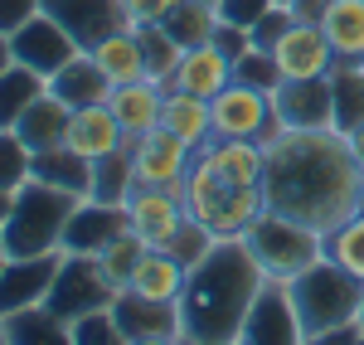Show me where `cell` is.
Returning <instances> with one entry per match:
<instances>
[{
    "label": "cell",
    "mask_w": 364,
    "mask_h": 345,
    "mask_svg": "<svg viewBox=\"0 0 364 345\" xmlns=\"http://www.w3.org/2000/svg\"><path fill=\"white\" fill-rule=\"evenodd\" d=\"M267 151V209L306 224L316 233H336L364 209V166L340 127L291 132L282 127Z\"/></svg>",
    "instance_id": "6da1fadb"
},
{
    "label": "cell",
    "mask_w": 364,
    "mask_h": 345,
    "mask_svg": "<svg viewBox=\"0 0 364 345\" xmlns=\"http://www.w3.org/2000/svg\"><path fill=\"white\" fill-rule=\"evenodd\" d=\"M185 209L214 238H243L267 214V151L262 142L209 137L185 175Z\"/></svg>",
    "instance_id": "7a4b0ae2"
},
{
    "label": "cell",
    "mask_w": 364,
    "mask_h": 345,
    "mask_svg": "<svg viewBox=\"0 0 364 345\" xmlns=\"http://www.w3.org/2000/svg\"><path fill=\"white\" fill-rule=\"evenodd\" d=\"M262 267L252 258L243 238H219L204 258L190 267L185 292H180V321H185V341L199 345H238L243 317H248L252 297L262 292Z\"/></svg>",
    "instance_id": "3957f363"
},
{
    "label": "cell",
    "mask_w": 364,
    "mask_h": 345,
    "mask_svg": "<svg viewBox=\"0 0 364 345\" xmlns=\"http://www.w3.org/2000/svg\"><path fill=\"white\" fill-rule=\"evenodd\" d=\"M287 287H291V307H296V317H301L306 341H326L331 331L360 321L364 282L350 272V267H340L331 253H326L321 262H311L306 272H296Z\"/></svg>",
    "instance_id": "277c9868"
},
{
    "label": "cell",
    "mask_w": 364,
    "mask_h": 345,
    "mask_svg": "<svg viewBox=\"0 0 364 345\" xmlns=\"http://www.w3.org/2000/svg\"><path fill=\"white\" fill-rule=\"evenodd\" d=\"M73 209H78V195H68V190H54V185H44V180L20 185V190H15V204H10V219H5V229H0L10 258L58 253Z\"/></svg>",
    "instance_id": "5b68a950"
},
{
    "label": "cell",
    "mask_w": 364,
    "mask_h": 345,
    "mask_svg": "<svg viewBox=\"0 0 364 345\" xmlns=\"http://www.w3.org/2000/svg\"><path fill=\"white\" fill-rule=\"evenodd\" d=\"M243 243L252 248L262 277H272V282H291L296 272H306L311 262L326 258V233L306 229V224L287 219L277 209H267V214L243 233Z\"/></svg>",
    "instance_id": "8992f818"
},
{
    "label": "cell",
    "mask_w": 364,
    "mask_h": 345,
    "mask_svg": "<svg viewBox=\"0 0 364 345\" xmlns=\"http://www.w3.org/2000/svg\"><path fill=\"white\" fill-rule=\"evenodd\" d=\"M214 107V137H233V142H272L282 132L277 107H272V92L248 83H228L224 92L209 97Z\"/></svg>",
    "instance_id": "52a82bcc"
},
{
    "label": "cell",
    "mask_w": 364,
    "mask_h": 345,
    "mask_svg": "<svg viewBox=\"0 0 364 345\" xmlns=\"http://www.w3.org/2000/svg\"><path fill=\"white\" fill-rule=\"evenodd\" d=\"M112 302H117V287L107 282L102 262L92 253H63L58 277L49 287V302H44L49 312H58L63 321H78L87 312H97V307H112Z\"/></svg>",
    "instance_id": "ba28073f"
},
{
    "label": "cell",
    "mask_w": 364,
    "mask_h": 345,
    "mask_svg": "<svg viewBox=\"0 0 364 345\" xmlns=\"http://www.w3.org/2000/svg\"><path fill=\"white\" fill-rule=\"evenodd\" d=\"M195 161V146H185L170 127H151L132 142V175L151 190H185V175Z\"/></svg>",
    "instance_id": "9c48e42d"
},
{
    "label": "cell",
    "mask_w": 364,
    "mask_h": 345,
    "mask_svg": "<svg viewBox=\"0 0 364 345\" xmlns=\"http://www.w3.org/2000/svg\"><path fill=\"white\" fill-rule=\"evenodd\" d=\"M306 331H301V317L291 307V287L287 282H262V292L252 297L248 317H243V331H238V345H301Z\"/></svg>",
    "instance_id": "30bf717a"
},
{
    "label": "cell",
    "mask_w": 364,
    "mask_h": 345,
    "mask_svg": "<svg viewBox=\"0 0 364 345\" xmlns=\"http://www.w3.org/2000/svg\"><path fill=\"white\" fill-rule=\"evenodd\" d=\"M122 345H170L185 341V321H180V302H151L136 292H117L112 302Z\"/></svg>",
    "instance_id": "8fae6325"
},
{
    "label": "cell",
    "mask_w": 364,
    "mask_h": 345,
    "mask_svg": "<svg viewBox=\"0 0 364 345\" xmlns=\"http://www.w3.org/2000/svg\"><path fill=\"white\" fill-rule=\"evenodd\" d=\"M10 54H15V63H25V68H34V73L54 78L58 68H63L68 58H78L83 49H78V39L58 25L54 15L39 10L29 25H20L15 34H10Z\"/></svg>",
    "instance_id": "7c38bea8"
},
{
    "label": "cell",
    "mask_w": 364,
    "mask_h": 345,
    "mask_svg": "<svg viewBox=\"0 0 364 345\" xmlns=\"http://www.w3.org/2000/svg\"><path fill=\"white\" fill-rule=\"evenodd\" d=\"M127 219L146 248H170V238L185 229L190 209H185V195L180 190H151V185H136L127 195Z\"/></svg>",
    "instance_id": "4fadbf2b"
},
{
    "label": "cell",
    "mask_w": 364,
    "mask_h": 345,
    "mask_svg": "<svg viewBox=\"0 0 364 345\" xmlns=\"http://www.w3.org/2000/svg\"><path fill=\"white\" fill-rule=\"evenodd\" d=\"M277 122L291 132H316L336 127V102H331V73L326 78H282L272 92Z\"/></svg>",
    "instance_id": "5bb4252c"
},
{
    "label": "cell",
    "mask_w": 364,
    "mask_h": 345,
    "mask_svg": "<svg viewBox=\"0 0 364 345\" xmlns=\"http://www.w3.org/2000/svg\"><path fill=\"white\" fill-rule=\"evenodd\" d=\"M58 262H63V248H58V253H34V258H10L5 262V272H0V321L25 312V307L49 302Z\"/></svg>",
    "instance_id": "9a60e30c"
},
{
    "label": "cell",
    "mask_w": 364,
    "mask_h": 345,
    "mask_svg": "<svg viewBox=\"0 0 364 345\" xmlns=\"http://www.w3.org/2000/svg\"><path fill=\"white\" fill-rule=\"evenodd\" d=\"M272 58H277L282 78H326L340 63L336 49H331V39H326V29L316 25V20H301V15H296V25L277 39Z\"/></svg>",
    "instance_id": "2e32d148"
},
{
    "label": "cell",
    "mask_w": 364,
    "mask_h": 345,
    "mask_svg": "<svg viewBox=\"0 0 364 345\" xmlns=\"http://www.w3.org/2000/svg\"><path fill=\"white\" fill-rule=\"evenodd\" d=\"M44 15H54L58 25L78 39V49H92L97 39L127 29L122 0H44Z\"/></svg>",
    "instance_id": "e0dca14e"
},
{
    "label": "cell",
    "mask_w": 364,
    "mask_h": 345,
    "mask_svg": "<svg viewBox=\"0 0 364 345\" xmlns=\"http://www.w3.org/2000/svg\"><path fill=\"white\" fill-rule=\"evenodd\" d=\"M132 229L127 204H102V200H78L68 229H63V253H97L107 248L117 233Z\"/></svg>",
    "instance_id": "ac0fdd59"
},
{
    "label": "cell",
    "mask_w": 364,
    "mask_h": 345,
    "mask_svg": "<svg viewBox=\"0 0 364 345\" xmlns=\"http://www.w3.org/2000/svg\"><path fill=\"white\" fill-rule=\"evenodd\" d=\"M107 107H112V117L122 122L127 142H136V137L151 132V127H161V112H166V83H156V78L117 83L112 92H107Z\"/></svg>",
    "instance_id": "d6986e66"
},
{
    "label": "cell",
    "mask_w": 364,
    "mask_h": 345,
    "mask_svg": "<svg viewBox=\"0 0 364 345\" xmlns=\"http://www.w3.org/2000/svg\"><path fill=\"white\" fill-rule=\"evenodd\" d=\"M63 146H73L78 156L97 161V156H107V151H122V146H132V142H127L122 122L112 117V107H107V102H92V107H73Z\"/></svg>",
    "instance_id": "ffe728a7"
},
{
    "label": "cell",
    "mask_w": 364,
    "mask_h": 345,
    "mask_svg": "<svg viewBox=\"0 0 364 345\" xmlns=\"http://www.w3.org/2000/svg\"><path fill=\"white\" fill-rule=\"evenodd\" d=\"M228 83H233V58L209 39V44H195V49L180 54V68H175V83L170 87H185L195 97H214Z\"/></svg>",
    "instance_id": "44dd1931"
},
{
    "label": "cell",
    "mask_w": 364,
    "mask_h": 345,
    "mask_svg": "<svg viewBox=\"0 0 364 345\" xmlns=\"http://www.w3.org/2000/svg\"><path fill=\"white\" fill-rule=\"evenodd\" d=\"M68 117H73V107L58 102L54 92L44 87L25 112H20L15 132H20V142H25L29 151H54V146H63V137H68Z\"/></svg>",
    "instance_id": "7402d4cb"
},
{
    "label": "cell",
    "mask_w": 364,
    "mask_h": 345,
    "mask_svg": "<svg viewBox=\"0 0 364 345\" xmlns=\"http://www.w3.org/2000/svg\"><path fill=\"white\" fill-rule=\"evenodd\" d=\"M49 92H54L58 102H68V107H92V102H107L112 83H107V73L97 68V58L83 49L78 58H68L54 78H49Z\"/></svg>",
    "instance_id": "603a6c76"
},
{
    "label": "cell",
    "mask_w": 364,
    "mask_h": 345,
    "mask_svg": "<svg viewBox=\"0 0 364 345\" xmlns=\"http://www.w3.org/2000/svg\"><path fill=\"white\" fill-rule=\"evenodd\" d=\"M340 63H364V0H326L321 20Z\"/></svg>",
    "instance_id": "cb8c5ba5"
},
{
    "label": "cell",
    "mask_w": 364,
    "mask_h": 345,
    "mask_svg": "<svg viewBox=\"0 0 364 345\" xmlns=\"http://www.w3.org/2000/svg\"><path fill=\"white\" fill-rule=\"evenodd\" d=\"M161 127H170L185 146H204L214 137V107L209 97H195L185 87H166V112H161Z\"/></svg>",
    "instance_id": "d4e9b609"
},
{
    "label": "cell",
    "mask_w": 364,
    "mask_h": 345,
    "mask_svg": "<svg viewBox=\"0 0 364 345\" xmlns=\"http://www.w3.org/2000/svg\"><path fill=\"white\" fill-rule=\"evenodd\" d=\"M185 267L180 258L170 253V248H146V258L141 267L132 272V282L127 292H136V297H151V302H180V292H185Z\"/></svg>",
    "instance_id": "484cf974"
},
{
    "label": "cell",
    "mask_w": 364,
    "mask_h": 345,
    "mask_svg": "<svg viewBox=\"0 0 364 345\" xmlns=\"http://www.w3.org/2000/svg\"><path fill=\"white\" fill-rule=\"evenodd\" d=\"M87 54L97 58V68L107 73V83H136L146 78V54H141V34L136 29H117L107 39H97Z\"/></svg>",
    "instance_id": "4316f807"
},
{
    "label": "cell",
    "mask_w": 364,
    "mask_h": 345,
    "mask_svg": "<svg viewBox=\"0 0 364 345\" xmlns=\"http://www.w3.org/2000/svg\"><path fill=\"white\" fill-rule=\"evenodd\" d=\"M34 180L54 185V190H68L87 200V185H92V161L78 156L73 146H54V151H34Z\"/></svg>",
    "instance_id": "83f0119b"
},
{
    "label": "cell",
    "mask_w": 364,
    "mask_h": 345,
    "mask_svg": "<svg viewBox=\"0 0 364 345\" xmlns=\"http://www.w3.org/2000/svg\"><path fill=\"white\" fill-rule=\"evenodd\" d=\"M219 25H224V20H219V5H209V0H175L166 10V20H161V29H166L180 49L209 44V39L219 34Z\"/></svg>",
    "instance_id": "f1b7e54d"
},
{
    "label": "cell",
    "mask_w": 364,
    "mask_h": 345,
    "mask_svg": "<svg viewBox=\"0 0 364 345\" xmlns=\"http://www.w3.org/2000/svg\"><path fill=\"white\" fill-rule=\"evenodd\" d=\"M136 190V175H132V146L107 151L92 161V185H87V200L102 204H127V195Z\"/></svg>",
    "instance_id": "f546056e"
},
{
    "label": "cell",
    "mask_w": 364,
    "mask_h": 345,
    "mask_svg": "<svg viewBox=\"0 0 364 345\" xmlns=\"http://www.w3.org/2000/svg\"><path fill=\"white\" fill-rule=\"evenodd\" d=\"M0 336L5 345H39V341H68V321L49 312L44 302L39 307H25V312H15V317L0 321Z\"/></svg>",
    "instance_id": "4dcf8cb0"
},
{
    "label": "cell",
    "mask_w": 364,
    "mask_h": 345,
    "mask_svg": "<svg viewBox=\"0 0 364 345\" xmlns=\"http://www.w3.org/2000/svg\"><path fill=\"white\" fill-rule=\"evenodd\" d=\"M331 102H336V127L350 137L364 127V63H336L331 68Z\"/></svg>",
    "instance_id": "1f68e13d"
},
{
    "label": "cell",
    "mask_w": 364,
    "mask_h": 345,
    "mask_svg": "<svg viewBox=\"0 0 364 345\" xmlns=\"http://www.w3.org/2000/svg\"><path fill=\"white\" fill-rule=\"evenodd\" d=\"M44 87H49L44 73H34V68H25V63H10V68L0 73V127H15L20 112H25Z\"/></svg>",
    "instance_id": "d6a6232c"
},
{
    "label": "cell",
    "mask_w": 364,
    "mask_h": 345,
    "mask_svg": "<svg viewBox=\"0 0 364 345\" xmlns=\"http://www.w3.org/2000/svg\"><path fill=\"white\" fill-rule=\"evenodd\" d=\"M92 258L102 262V272H107V282H112L117 292H127V282H132V272L141 267V258H146V243L136 238V229L117 233L107 248H97Z\"/></svg>",
    "instance_id": "836d02e7"
},
{
    "label": "cell",
    "mask_w": 364,
    "mask_h": 345,
    "mask_svg": "<svg viewBox=\"0 0 364 345\" xmlns=\"http://www.w3.org/2000/svg\"><path fill=\"white\" fill-rule=\"evenodd\" d=\"M141 34V54H146V78H156V83H175V68H180V44L170 39L161 25H146V29H136Z\"/></svg>",
    "instance_id": "e575fe53"
},
{
    "label": "cell",
    "mask_w": 364,
    "mask_h": 345,
    "mask_svg": "<svg viewBox=\"0 0 364 345\" xmlns=\"http://www.w3.org/2000/svg\"><path fill=\"white\" fill-rule=\"evenodd\" d=\"M34 180V151L20 142V132L15 127H0V190H20Z\"/></svg>",
    "instance_id": "d590c367"
},
{
    "label": "cell",
    "mask_w": 364,
    "mask_h": 345,
    "mask_svg": "<svg viewBox=\"0 0 364 345\" xmlns=\"http://www.w3.org/2000/svg\"><path fill=\"white\" fill-rule=\"evenodd\" d=\"M326 253L364 282V209L355 214V219H345L336 233H326Z\"/></svg>",
    "instance_id": "8d00e7d4"
},
{
    "label": "cell",
    "mask_w": 364,
    "mask_h": 345,
    "mask_svg": "<svg viewBox=\"0 0 364 345\" xmlns=\"http://www.w3.org/2000/svg\"><path fill=\"white\" fill-rule=\"evenodd\" d=\"M233 83H248V87H262V92H277L282 68H277V58H272V49L248 44L243 54L233 58Z\"/></svg>",
    "instance_id": "74e56055"
},
{
    "label": "cell",
    "mask_w": 364,
    "mask_h": 345,
    "mask_svg": "<svg viewBox=\"0 0 364 345\" xmlns=\"http://www.w3.org/2000/svg\"><path fill=\"white\" fill-rule=\"evenodd\" d=\"M68 345H122L112 307H97V312H87V317L68 321Z\"/></svg>",
    "instance_id": "f35d334b"
},
{
    "label": "cell",
    "mask_w": 364,
    "mask_h": 345,
    "mask_svg": "<svg viewBox=\"0 0 364 345\" xmlns=\"http://www.w3.org/2000/svg\"><path fill=\"white\" fill-rule=\"evenodd\" d=\"M214 243H219V238H214V233L204 229V224H195V219H185V229H180L175 238H170V253H175V258H180V267L190 272V267H195V262L204 258V253H209Z\"/></svg>",
    "instance_id": "ab89813d"
},
{
    "label": "cell",
    "mask_w": 364,
    "mask_h": 345,
    "mask_svg": "<svg viewBox=\"0 0 364 345\" xmlns=\"http://www.w3.org/2000/svg\"><path fill=\"white\" fill-rule=\"evenodd\" d=\"M291 25H296V10H291V5H272V10L252 25V44H257V49H277V39Z\"/></svg>",
    "instance_id": "60d3db41"
},
{
    "label": "cell",
    "mask_w": 364,
    "mask_h": 345,
    "mask_svg": "<svg viewBox=\"0 0 364 345\" xmlns=\"http://www.w3.org/2000/svg\"><path fill=\"white\" fill-rule=\"evenodd\" d=\"M277 0H219V20L224 25H233V29H248L252 34V25L272 10Z\"/></svg>",
    "instance_id": "b9f144b4"
},
{
    "label": "cell",
    "mask_w": 364,
    "mask_h": 345,
    "mask_svg": "<svg viewBox=\"0 0 364 345\" xmlns=\"http://www.w3.org/2000/svg\"><path fill=\"white\" fill-rule=\"evenodd\" d=\"M175 0H122V10H127V29H146V25H161L166 20V10Z\"/></svg>",
    "instance_id": "7bdbcfd3"
},
{
    "label": "cell",
    "mask_w": 364,
    "mask_h": 345,
    "mask_svg": "<svg viewBox=\"0 0 364 345\" xmlns=\"http://www.w3.org/2000/svg\"><path fill=\"white\" fill-rule=\"evenodd\" d=\"M44 10V0H0V34H15Z\"/></svg>",
    "instance_id": "ee69618b"
},
{
    "label": "cell",
    "mask_w": 364,
    "mask_h": 345,
    "mask_svg": "<svg viewBox=\"0 0 364 345\" xmlns=\"http://www.w3.org/2000/svg\"><path fill=\"white\" fill-rule=\"evenodd\" d=\"M15 63V54H10V34H0V73Z\"/></svg>",
    "instance_id": "f6af8a7d"
},
{
    "label": "cell",
    "mask_w": 364,
    "mask_h": 345,
    "mask_svg": "<svg viewBox=\"0 0 364 345\" xmlns=\"http://www.w3.org/2000/svg\"><path fill=\"white\" fill-rule=\"evenodd\" d=\"M350 146H355V161L364 166V127H355V132H350Z\"/></svg>",
    "instance_id": "bcb514c9"
},
{
    "label": "cell",
    "mask_w": 364,
    "mask_h": 345,
    "mask_svg": "<svg viewBox=\"0 0 364 345\" xmlns=\"http://www.w3.org/2000/svg\"><path fill=\"white\" fill-rule=\"evenodd\" d=\"M10 204H15V195H10V190H0V229H5V219H10Z\"/></svg>",
    "instance_id": "7dc6e473"
},
{
    "label": "cell",
    "mask_w": 364,
    "mask_h": 345,
    "mask_svg": "<svg viewBox=\"0 0 364 345\" xmlns=\"http://www.w3.org/2000/svg\"><path fill=\"white\" fill-rule=\"evenodd\" d=\"M5 262H10V248H5V238H0V272H5Z\"/></svg>",
    "instance_id": "c3c4849f"
},
{
    "label": "cell",
    "mask_w": 364,
    "mask_h": 345,
    "mask_svg": "<svg viewBox=\"0 0 364 345\" xmlns=\"http://www.w3.org/2000/svg\"><path fill=\"white\" fill-rule=\"evenodd\" d=\"M360 326H364V302H360Z\"/></svg>",
    "instance_id": "681fc988"
},
{
    "label": "cell",
    "mask_w": 364,
    "mask_h": 345,
    "mask_svg": "<svg viewBox=\"0 0 364 345\" xmlns=\"http://www.w3.org/2000/svg\"><path fill=\"white\" fill-rule=\"evenodd\" d=\"M277 5H296V0H277Z\"/></svg>",
    "instance_id": "f907efd6"
},
{
    "label": "cell",
    "mask_w": 364,
    "mask_h": 345,
    "mask_svg": "<svg viewBox=\"0 0 364 345\" xmlns=\"http://www.w3.org/2000/svg\"><path fill=\"white\" fill-rule=\"evenodd\" d=\"M209 5H219V0H209Z\"/></svg>",
    "instance_id": "816d5d0a"
},
{
    "label": "cell",
    "mask_w": 364,
    "mask_h": 345,
    "mask_svg": "<svg viewBox=\"0 0 364 345\" xmlns=\"http://www.w3.org/2000/svg\"><path fill=\"white\" fill-rule=\"evenodd\" d=\"M0 345H5V336H0Z\"/></svg>",
    "instance_id": "f5cc1de1"
}]
</instances>
